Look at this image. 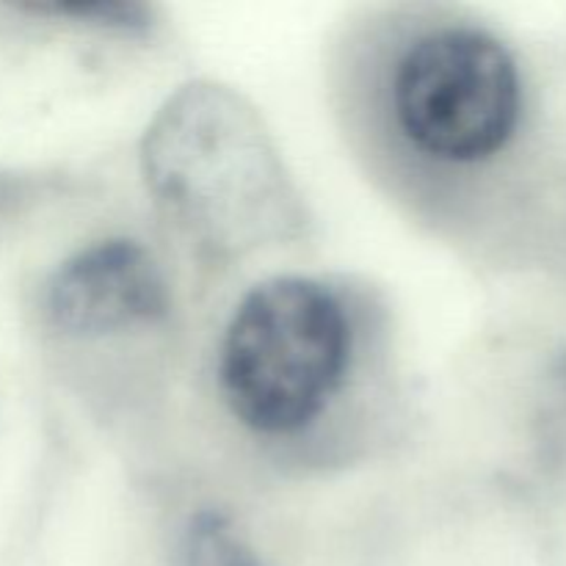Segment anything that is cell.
I'll return each instance as SVG.
<instances>
[{
  "instance_id": "1",
  "label": "cell",
  "mask_w": 566,
  "mask_h": 566,
  "mask_svg": "<svg viewBox=\"0 0 566 566\" xmlns=\"http://www.w3.org/2000/svg\"><path fill=\"white\" fill-rule=\"evenodd\" d=\"M142 160L155 199L216 252H252L302 227V205L263 119L221 83L177 88L149 122Z\"/></svg>"
},
{
  "instance_id": "2",
  "label": "cell",
  "mask_w": 566,
  "mask_h": 566,
  "mask_svg": "<svg viewBox=\"0 0 566 566\" xmlns=\"http://www.w3.org/2000/svg\"><path fill=\"white\" fill-rule=\"evenodd\" d=\"M352 348V321L332 287L310 276H274L254 285L227 324L221 396L254 434H298L343 387Z\"/></svg>"
},
{
  "instance_id": "3",
  "label": "cell",
  "mask_w": 566,
  "mask_h": 566,
  "mask_svg": "<svg viewBox=\"0 0 566 566\" xmlns=\"http://www.w3.org/2000/svg\"><path fill=\"white\" fill-rule=\"evenodd\" d=\"M403 138L442 164H479L514 136L523 108L506 44L479 28H440L409 44L392 75Z\"/></svg>"
},
{
  "instance_id": "4",
  "label": "cell",
  "mask_w": 566,
  "mask_h": 566,
  "mask_svg": "<svg viewBox=\"0 0 566 566\" xmlns=\"http://www.w3.org/2000/svg\"><path fill=\"white\" fill-rule=\"evenodd\" d=\"M169 285L153 254L130 238H108L72 254L44 291L48 321L66 337H103L153 326L169 315Z\"/></svg>"
},
{
  "instance_id": "5",
  "label": "cell",
  "mask_w": 566,
  "mask_h": 566,
  "mask_svg": "<svg viewBox=\"0 0 566 566\" xmlns=\"http://www.w3.org/2000/svg\"><path fill=\"white\" fill-rule=\"evenodd\" d=\"M180 566H265L263 558L243 542L230 517L221 512H202L188 520L182 534Z\"/></svg>"
},
{
  "instance_id": "6",
  "label": "cell",
  "mask_w": 566,
  "mask_h": 566,
  "mask_svg": "<svg viewBox=\"0 0 566 566\" xmlns=\"http://www.w3.org/2000/svg\"><path fill=\"white\" fill-rule=\"evenodd\" d=\"M36 14H59L75 17V20H88L94 25L122 28V31H136L147 28V11L133 3H53V6H31Z\"/></svg>"
}]
</instances>
